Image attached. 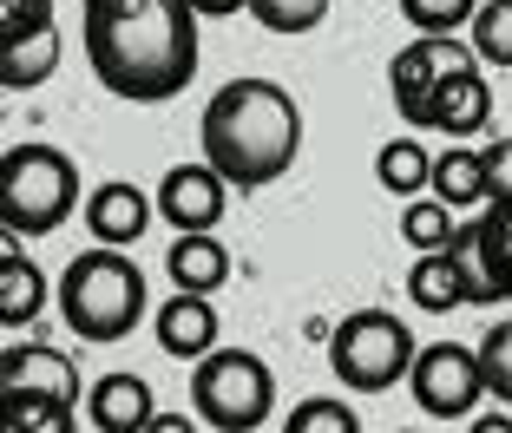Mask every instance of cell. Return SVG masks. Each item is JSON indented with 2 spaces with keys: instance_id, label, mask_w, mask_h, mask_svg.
Masks as SVG:
<instances>
[{
  "instance_id": "obj_1",
  "label": "cell",
  "mask_w": 512,
  "mask_h": 433,
  "mask_svg": "<svg viewBox=\"0 0 512 433\" xmlns=\"http://www.w3.org/2000/svg\"><path fill=\"white\" fill-rule=\"evenodd\" d=\"M191 0H86V66L112 99L158 105L197 79Z\"/></svg>"
},
{
  "instance_id": "obj_2",
  "label": "cell",
  "mask_w": 512,
  "mask_h": 433,
  "mask_svg": "<svg viewBox=\"0 0 512 433\" xmlns=\"http://www.w3.org/2000/svg\"><path fill=\"white\" fill-rule=\"evenodd\" d=\"M197 145L237 191H263L296 165L302 105L276 79H224L197 119Z\"/></svg>"
},
{
  "instance_id": "obj_3",
  "label": "cell",
  "mask_w": 512,
  "mask_h": 433,
  "mask_svg": "<svg viewBox=\"0 0 512 433\" xmlns=\"http://www.w3.org/2000/svg\"><path fill=\"white\" fill-rule=\"evenodd\" d=\"M60 315L66 329L92 348H112L145 322V269L119 250V243H99V250H79L60 276Z\"/></svg>"
},
{
  "instance_id": "obj_4",
  "label": "cell",
  "mask_w": 512,
  "mask_h": 433,
  "mask_svg": "<svg viewBox=\"0 0 512 433\" xmlns=\"http://www.w3.org/2000/svg\"><path fill=\"white\" fill-rule=\"evenodd\" d=\"M79 204H86V191H79L73 151L27 138L0 158V230L7 237H53Z\"/></svg>"
},
{
  "instance_id": "obj_5",
  "label": "cell",
  "mask_w": 512,
  "mask_h": 433,
  "mask_svg": "<svg viewBox=\"0 0 512 433\" xmlns=\"http://www.w3.org/2000/svg\"><path fill=\"white\" fill-rule=\"evenodd\" d=\"M191 407L217 433H250L276 414V374L250 348H211L191 361Z\"/></svg>"
},
{
  "instance_id": "obj_6",
  "label": "cell",
  "mask_w": 512,
  "mask_h": 433,
  "mask_svg": "<svg viewBox=\"0 0 512 433\" xmlns=\"http://www.w3.org/2000/svg\"><path fill=\"white\" fill-rule=\"evenodd\" d=\"M414 329H407L401 315L388 309H355L335 322L329 335V368L348 394H388L394 381L414 374Z\"/></svg>"
},
{
  "instance_id": "obj_7",
  "label": "cell",
  "mask_w": 512,
  "mask_h": 433,
  "mask_svg": "<svg viewBox=\"0 0 512 433\" xmlns=\"http://www.w3.org/2000/svg\"><path fill=\"white\" fill-rule=\"evenodd\" d=\"M407 388H414V407L427 420H467L486 394V374H480V348L467 342H434L414 355V374H407Z\"/></svg>"
},
{
  "instance_id": "obj_8",
  "label": "cell",
  "mask_w": 512,
  "mask_h": 433,
  "mask_svg": "<svg viewBox=\"0 0 512 433\" xmlns=\"http://www.w3.org/2000/svg\"><path fill=\"white\" fill-rule=\"evenodd\" d=\"M480 53H473V40H453V33H421V40H407L401 53L388 60V92H394V112H401L407 125H414V112H421V99L440 86L447 73H460V66H473Z\"/></svg>"
},
{
  "instance_id": "obj_9",
  "label": "cell",
  "mask_w": 512,
  "mask_h": 433,
  "mask_svg": "<svg viewBox=\"0 0 512 433\" xmlns=\"http://www.w3.org/2000/svg\"><path fill=\"white\" fill-rule=\"evenodd\" d=\"M230 191H237V184H230L211 158H197V165H171L151 197H158V217H165L171 230H217Z\"/></svg>"
},
{
  "instance_id": "obj_10",
  "label": "cell",
  "mask_w": 512,
  "mask_h": 433,
  "mask_svg": "<svg viewBox=\"0 0 512 433\" xmlns=\"http://www.w3.org/2000/svg\"><path fill=\"white\" fill-rule=\"evenodd\" d=\"M453 250L473 269V302H512V197L486 204L480 224L453 237Z\"/></svg>"
},
{
  "instance_id": "obj_11",
  "label": "cell",
  "mask_w": 512,
  "mask_h": 433,
  "mask_svg": "<svg viewBox=\"0 0 512 433\" xmlns=\"http://www.w3.org/2000/svg\"><path fill=\"white\" fill-rule=\"evenodd\" d=\"M486 119H493V86H486L480 60L460 66V73H447V79H440V86L421 99V112H414V125H421V132H447V138L486 132Z\"/></svg>"
},
{
  "instance_id": "obj_12",
  "label": "cell",
  "mask_w": 512,
  "mask_h": 433,
  "mask_svg": "<svg viewBox=\"0 0 512 433\" xmlns=\"http://www.w3.org/2000/svg\"><path fill=\"white\" fill-rule=\"evenodd\" d=\"M151 217H158V197H145L138 184H125V178H106L99 191L86 197V230H92V243H138L151 230Z\"/></svg>"
},
{
  "instance_id": "obj_13",
  "label": "cell",
  "mask_w": 512,
  "mask_h": 433,
  "mask_svg": "<svg viewBox=\"0 0 512 433\" xmlns=\"http://www.w3.org/2000/svg\"><path fill=\"white\" fill-rule=\"evenodd\" d=\"M407 302L414 309H427V315H453V309H467L473 302V269H467V256L453 250H421L414 256V269H407Z\"/></svg>"
},
{
  "instance_id": "obj_14",
  "label": "cell",
  "mask_w": 512,
  "mask_h": 433,
  "mask_svg": "<svg viewBox=\"0 0 512 433\" xmlns=\"http://www.w3.org/2000/svg\"><path fill=\"white\" fill-rule=\"evenodd\" d=\"M7 394H60V401L79 407L73 355H60V348H46V342L7 348V361H0V401H7Z\"/></svg>"
},
{
  "instance_id": "obj_15",
  "label": "cell",
  "mask_w": 512,
  "mask_h": 433,
  "mask_svg": "<svg viewBox=\"0 0 512 433\" xmlns=\"http://www.w3.org/2000/svg\"><path fill=\"white\" fill-rule=\"evenodd\" d=\"M151 329H158V348H165L171 361H204L217 348V309H211V296L178 289L171 302H158Z\"/></svg>"
},
{
  "instance_id": "obj_16",
  "label": "cell",
  "mask_w": 512,
  "mask_h": 433,
  "mask_svg": "<svg viewBox=\"0 0 512 433\" xmlns=\"http://www.w3.org/2000/svg\"><path fill=\"white\" fill-rule=\"evenodd\" d=\"M158 401H151V381L145 374H106V381H92L86 394V420L99 433H145Z\"/></svg>"
},
{
  "instance_id": "obj_17",
  "label": "cell",
  "mask_w": 512,
  "mask_h": 433,
  "mask_svg": "<svg viewBox=\"0 0 512 433\" xmlns=\"http://www.w3.org/2000/svg\"><path fill=\"white\" fill-rule=\"evenodd\" d=\"M171 289H197V296H217L230 283V250L217 243V230H178L165 250Z\"/></svg>"
},
{
  "instance_id": "obj_18",
  "label": "cell",
  "mask_w": 512,
  "mask_h": 433,
  "mask_svg": "<svg viewBox=\"0 0 512 433\" xmlns=\"http://www.w3.org/2000/svg\"><path fill=\"white\" fill-rule=\"evenodd\" d=\"M40 309H46V276H40V263H33L27 250H14V237H7V250H0V322H7V329H27Z\"/></svg>"
},
{
  "instance_id": "obj_19",
  "label": "cell",
  "mask_w": 512,
  "mask_h": 433,
  "mask_svg": "<svg viewBox=\"0 0 512 433\" xmlns=\"http://www.w3.org/2000/svg\"><path fill=\"white\" fill-rule=\"evenodd\" d=\"M375 178L388 197H421V191H434V151L421 138H388L375 151Z\"/></svg>"
},
{
  "instance_id": "obj_20",
  "label": "cell",
  "mask_w": 512,
  "mask_h": 433,
  "mask_svg": "<svg viewBox=\"0 0 512 433\" xmlns=\"http://www.w3.org/2000/svg\"><path fill=\"white\" fill-rule=\"evenodd\" d=\"M53 66H60V40H53V27L20 33V40L0 46V86H7V92H33L40 79H53Z\"/></svg>"
},
{
  "instance_id": "obj_21",
  "label": "cell",
  "mask_w": 512,
  "mask_h": 433,
  "mask_svg": "<svg viewBox=\"0 0 512 433\" xmlns=\"http://www.w3.org/2000/svg\"><path fill=\"white\" fill-rule=\"evenodd\" d=\"M434 197H447L453 210L467 204H486V151L473 145H447L434 158Z\"/></svg>"
},
{
  "instance_id": "obj_22",
  "label": "cell",
  "mask_w": 512,
  "mask_h": 433,
  "mask_svg": "<svg viewBox=\"0 0 512 433\" xmlns=\"http://www.w3.org/2000/svg\"><path fill=\"white\" fill-rule=\"evenodd\" d=\"M401 237H407V250H447V243L460 237V224H453V204H447V197H407Z\"/></svg>"
},
{
  "instance_id": "obj_23",
  "label": "cell",
  "mask_w": 512,
  "mask_h": 433,
  "mask_svg": "<svg viewBox=\"0 0 512 433\" xmlns=\"http://www.w3.org/2000/svg\"><path fill=\"white\" fill-rule=\"evenodd\" d=\"M467 40L480 53V66H512V0H480Z\"/></svg>"
},
{
  "instance_id": "obj_24",
  "label": "cell",
  "mask_w": 512,
  "mask_h": 433,
  "mask_svg": "<svg viewBox=\"0 0 512 433\" xmlns=\"http://www.w3.org/2000/svg\"><path fill=\"white\" fill-rule=\"evenodd\" d=\"M7 427L14 433H66L73 427V401H60V394H7Z\"/></svg>"
},
{
  "instance_id": "obj_25",
  "label": "cell",
  "mask_w": 512,
  "mask_h": 433,
  "mask_svg": "<svg viewBox=\"0 0 512 433\" xmlns=\"http://www.w3.org/2000/svg\"><path fill=\"white\" fill-rule=\"evenodd\" d=\"M263 33H316L329 20V0H250Z\"/></svg>"
},
{
  "instance_id": "obj_26",
  "label": "cell",
  "mask_w": 512,
  "mask_h": 433,
  "mask_svg": "<svg viewBox=\"0 0 512 433\" xmlns=\"http://www.w3.org/2000/svg\"><path fill=\"white\" fill-rule=\"evenodd\" d=\"M401 14L414 33H467L480 0H401Z\"/></svg>"
},
{
  "instance_id": "obj_27",
  "label": "cell",
  "mask_w": 512,
  "mask_h": 433,
  "mask_svg": "<svg viewBox=\"0 0 512 433\" xmlns=\"http://www.w3.org/2000/svg\"><path fill=\"white\" fill-rule=\"evenodd\" d=\"M480 374H486V394L493 401H512V315L480 335Z\"/></svg>"
},
{
  "instance_id": "obj_28",
  "label": "cell",
  "mask_w": 512,
  "mask_h": 433,
  "mask_svg": "<svg viewBox=\"0 0 512 433\" xmlns=\"http://www.w3.org/2000/svg\"><path fill=\"white\" fill-rule=\"evenodd\" d=\"M283 427H289V433H355V427H362V414H355L348 401H329V394H316V401L289 407Z\"/></svg>"
},
{
  "instance_id": "obj_29",
  "label": "cell",
  "mask_w": 512,
  "mask_h": 433,
  "mask_svg": "<svg viewBox=\"0 0 512 433\" xmlns=\"http://www.w3.org/2000/svg\"><path fill=\"white\" fill-rule=\"evenodd\" d=\"M40 27H53V0H0V40H20Z\"/></svg>"
},
{
  "instance_id": "obj_30",
  "label": "cell",
  "mask_w": 512,
  "mask_h": 433,
  "mask_svg": "<svg viewBox=\"0 0 512 433\" xmlns=\"http://www.w3.org/2000/svg\"><path fill=\"white\" fill-rule=\"evenodd\" d=\"M499 197H512V138L486 145V204H499Z\"/></svg>"
},
{
  "instance_id": "obj_31",
  "label": "cell",
  "mask_w": 512,
  "mask_h": 433,
  "mask_svg": "<svg viewBox=\"0 0 512 433\" xmlns=\"http://www.w3.org/2000/svg\"><path fill=\"white\" fill-rule=\"evenodd\" d=\"M204 20H230V14H250V0H191Z\"/></svg>"
},
{
  "instance_id": "obj_32",
  "label": "cell",
  "mask_w": 512,
  "mask_h": 433,
  "mask_svg": "<svg viewBox=\"0 0 512 433\" xmlns=\"http://www.w3.org/2000/svg\"><path fill=\"white\" fill-rule=\"evenodd\" d=\"M145 433H191V420H184V414H151Z\"/></svg>"
},
{
  "instance_id": "obj_33",
  "label": "cell",
  "mask_w": 512,
  "mask_h": 433,
  "mask_svg": "<svg viewBox=\"0 0 512 433\" xmlns=\"http://www.w3.org/2000/svg\"><path fill=\"white\" fill-rule=\"evenodd\" d=\"M506 427H512L506 414H480V420H473V433H506Z\"/></svg>"
}]
</instances>
